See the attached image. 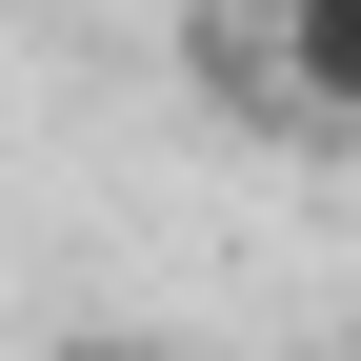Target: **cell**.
<instances>
[{
  "mask_svg": "<svg viewBox=\"0 0 361 361\" xmlns=\"http://www.w3.org/2000/svg\"><path fill=\"white\" fill-rule=\"evenodd\" d=\"M180 61H201L221 101L301 121V141H361V0H221Z\"/></svg>",
  "mask_w": 361,
  "mask_h": 361,
  "instance_id": "obj_1",
  "label": "cell"
},
{
  "mask_svg": "<svg viewBox=\"0 0 361 361\" xmlns=\"http://www.w3.org/2000/svg\"><path fill=\"white\" fill-rule=\"evenodd\" d=\"M61 361H180V341H161V322H80Z\"/></svg>",
  "mask_w": 361,
  "mask_h": 361,
  "instance_id": "obj_2",
  "label": "cell"
}]
</instances>
